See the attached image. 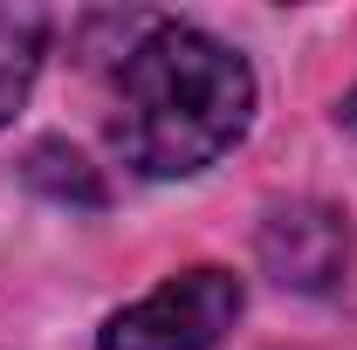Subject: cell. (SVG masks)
I'll use <instances>...</instances> for the list:
<instances>
[{
	"label": "cell",
	"instance_id": "3",
	"mask_svg": "<svg viewBox=\"0 0 357 350\" xmlns=\"http://www.w3.org/2000/svg\"><path fill=\"white\" fill-rule=\"evenodd\" d=\"M255 248H261V268L282 289L323 296L351 268V220L337 206H323V199H289V206H275L261 220V241Z\"/></svg>",
	"mask_w": 357,
	"mask_h": 350
},
{
	"label": "cell",
	"instance_id": "4",
	"mask_svg": "<svg viewBox=\"0 0 357 350\" xmlns=\"http://www.w3.org/2000/svg\"><path fill=\"white\" fill-rule=\"evenodd\" d=\"M42 55H48V14H35V7H0V131L28 103V89L42 76Z\"/></svg>",
	"mask_w": 357,
	"mask_h": 350
},
{
	"label": "cell",
	"instance_id": "6",
	"mask_svg": "<svg viewBox=\"0 0 357 350\" xmlns=\"http://www.w3.org/2000/svg\"><path fill=\"white\" fill-rule=\"evenodd\" d=\"M337 124H344V131H357V89L344 96V103H337Z\"/></svg>",
	"mask_w": 357,
	"mask_h": 350
},
{
	"label": "cell",
	"instance_id": "1",
	"mask_svg": "<svg viewBox=\"0 0 357 350\" xmlns=\"http://www.w3.org/2000/svg\"><path fill=\"white\" fill-rule=\"evenodd\" d=\"M255 124L248 55L192 21H144L117 62L110 144L137 178H192Z\"/></svg>",
	"mask_w": 357,
	"mask_h": 350
},
{
	"label": "cell",
	"instance_id": "5",
	"mask_svg": "<svg viewBox=\"0 0 357 350\" xmlns=\"http://www.w3.org/2000/svg\"><path fill=\"white\" fill-rule=\"evenodd\" d=\"M21 178L42 192V199H55V206H83V213H96L110 192H103V178H96V165H89L76 144H62V137H42V144H28V158H21Z\"/></svg>",
	"mask_w": 357,
	"mask_h": 350
},
{
	"label": "cell",
	"instance_id": "2",
	"mask_svg": "<svg viewBox=\"0 0 357 350\" xmlns=\"http://www.w3.org/2000/svg\"><path fill=\"white\" fill-rule=\"evenodd\" d=\"M241 309H248L241 275L220 261H199L165 275L137 303L110 309L96 330V350H220L227 330L241 323Z\"/></svg>",
	"mask_w": 357,
	"mask_h": 350
}]
</instances>
